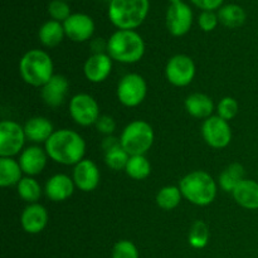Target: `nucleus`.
<instances>
[{
  "instance_id": "1",
  "label": "nucleus",
  "mask_w": 258,
  "mask_h": 258,
  "mask_svg": "<svg viewBox=\"0 0 258 258\" xmlns=\"http://www.w3.org/2000/svg\"><path fill=\"white\" fill-rule=\"evenodd\" d=\"M44 145L48 158L62 165H76L86 154L83 138L70 128L54 131Z\"/></svg>"
},
{
  "instance_id": "2",
  "label": "nucleus",
  "mask_w": 258,
  "mask_h": 258,
  "mask_svg": "<svg viewBox=\"0 0 258 258\" xmlns=\"http://www.w3.org/2000/svg\"><path fill=\"white\" fill-rule=\"evenodd\" d=\"M145 53V43L135 30L118 29L107 40V54L112 60L126 64L139 62Z\"/></svg>"
},
{
  "instance_id": "3",
  "label": "nucleus",
  "mask_w": 258,
  "mask_h": 258,
  "mask_svg": "<svg viewBox=\"0 0 258 258\" xmlns=\"http://www.w3.org/2000/svg\"><path fill=\"white\" fill-rule=\"evenodd\" d=\"M181 194L194 206L206 207L217 197V183L207 171L196 170L186 174L179 183Z\"/></svg>"
},
{
  "instance_id": "4",
  "label": "nucleus",
  "mask_w": 258,
  "mask_h": 258,
  "mask_svg": "<svg viewBox=\"0 0 258 258\" xmlns=\"http://www.w3.org/2000/svg\"><path fill=\"white\" fill-rule=\"evenodd\" d=\"M149 13V0H111L108 18L118 29L134 30L140 27Z\"/></svg>"
},
{
  "instance_id": "5",
  "label": "nucleus",
  "mask_w": 258,
  "mask_h": 258,
  "mask_svg": "<svg viewBox=\"0 0 258 258\" xmlns=\"http://www.w3.org/2000/svg\"><path fill=\"white\" fill-rule=\"evenodd\" d=\"M23 81L33 87H43L53 77V62L50 55L42 49H30L19 62Z\"/></svg>"
},
{
  "instance_id": "6",
  "label": "nucleus",
  "mask_w": 258,
  "mask_h": 258,
  "mask_svg": "<svg viewBox=\"0 0 258 258\" xmlns=\"http://www.w3.org/2000/svg\"><path fill=\"white\" fill-rule=\"evenodd\" d=\"M154 130L149 122L135 120L123 128L120 136L121 146L130 156L145 155L154 144Z\"/></svg>"
},
{
  "instance_id": "7",
  "label": "nucleus",
  "mask_w": 258,
  "mask_h": 258,
  "mask_svg": "<svg viewBox=\"0 0 258 258\" xmlns=\"http://www.w3.org/2000/svg\"><path fill=\"white\" fill-rule=\"evenodd\" d=\"M148 85L143 76L128 73L123 76L117 86V98L126 107H136L145 100Z\"/></svg>"
},
{
  "instance_id": "8",
  "label": "nucleus",
  "mask_w": 258,
  "mask_h": 258,
  "mask_svg": "<svg viewBox=\"0 0 258 258\" xmlns=\"http://www.w3.org/2000/svg\"><path fill=\"white\" fill-rule=\"evenodd\" d=\"M25 136L24 126L15 121L4 120L0 122V156L13 158L24 148Z\"/></svg>"
},
{
  "instance_id": "9",
  "label": "nucleus",
  "mask_w": 258,
  "mask_h": 258,
  "mask_svg": "<svg viewBox=\"0 0 258 258\" xmlns=\"http://www.w3.org/2000/svg\"><path fill=\"white\" fill-rule=\"evenodd\" d=\"M70 113L76 123L81 126L96 125L100 118V106L88 93H78L71 98Z\"/></svg>"
},
{
  "instance_id": "10",
  "label": "nucleus",
  "mask_w": 258,
  "mask_h": 258,
  "mask_svg": "<svg viewBox=\"0 0 258 258\" xmlns=\"http://www.w3.org/2000/svg\"><path fill=\"white\" fill-rule=\"evenodd\" d=\"M166 80L176 87L190 85L196 76V63L189 55L176 54L168 60L165 67Z\"/></svg>"
},
{
  "instance_id": "11",
  "label": "nucleus",
  "mask_w": 258,
  "mask_h": 258,
  "mask_svg": "<svg viewBox=\"0 0 258 258\" xmlns=\"http://www.w3.org/2000/svg\"><path fill=\"white\" fill-rule=\"evenodd\" d=\"M202 135L206 143L213 149L227 148L232 140V130L228 121L223 120L218 115L204 120Z\"/></svg>"
},
{
  "instance_id": "12",
  "label": "nucleus",
  "mask_w": 258,
  "mask_h": 258,
  "mask_svg": "<svg viewBox=\"0 0 258 258\" xmlns=\"http://www.w3.org/2000/svg\"><path fill=\"white\" fill-rule=\"evenodd\" d=\"M193 24V12L185 3L170 4L166 10V28L174 37H183Z\"/></svg>"
},
{
  "instance_id": "13",
  "label": "nucleus",
  "mask_w": 258,
  "mask_h": 258,
  "mask_svg": "<svg viewBox=\"0 0 258 258\" xmlns=\"http://www.w3.org/2000/svg\"><path fill=\"white\" fill-rule=\"evenodd\" d=\"M64 33L73 42H86L91 39L95 32V23L93 19L83 13L71 14L66 22H63Z\"/></svg>"
},
{
  "instance_id": "14",
  "label": "nucleus",
  "mask_w": 258,
  "mask_h": 258,
  "mask_svg": "<svg viewBox=\"0 0 258 258\" xmlns=\"http://www.w3.org/2000/svg\"><path fill=\"white\" fill-rule=\"evenodd\" d=\"M73 181L80 190L85 193L93 191L100 184L101 174L97 165L90 159H83L73 169Z\"/></svg>"
},
{
  "instance_id": "15",
  "label": "nucleus",
  "mask_w": 258,
  "mask_h": 258,
  "mask_svg": "<svg viewBox=\"0 0 258 258\" xmlns=\"http://www.w3.org/2000/svg\"><path fill=\"white\" fill-rule=\"evenodd\" d=\"M112 71V58L107 54H92L83 66L86 78L92 83H101L107 80Z\"/></svg>"
},
{
  "instance_id": "16",
  "label": "nucleus",
  "mask_w": 258,
  "mask_h": 258,
  "mask_svg": "<svg viewBox=\"0 0 258 258\" xmlns=\"http://www.w3.org/2000/svg\"><path fill=\"white\" fill-rule=\"evenodd\" d=\"M70 83L64 76L54 75L42 87V98L44 103L49 107H58L64 102L67 97Z\"/></svg>"
},
{
  "instance_id": "17",
  "label": "nucleus",
  "mask_w": 258,
  "mask_h": 258,
  "mask_svg": "<svg viewBox=\"0 0 258 258\" xmlns=\"http://www.w3.org/2000/svg\"><path fill=\"white\" fill-rule=\"evenodd\" d=\"M48 212L42 204H29L20 216V224L27 233H40L47 227Z\"/></svg>"
},
{
  "instance_id": "18",
  "label": "nucleus",
  "mask_w": 258,
  "mask_h": 258,
  "mask_svg": "<svg viewBox=\"0 0 258 258\" xmlns=\"http://www.w3.org/2000/svg\"><path fill=\"white\" fill-rule=\"evenodd\" d=\"M47 158L45 149H42L40 146H29L22 151L18 161L22 166L23 173L27 174V176H35L44 170Z\"/></svg>"
},
{
  "instance_id": "19",
  "label": "nucleus",
  "mask_w": 258,
  "mask_h": 258,
  "mask_svg": "<svg viewBox=\"0 0 258 258\" xmlns=\"http://www.w3.org/2000/svg\"><path fill=\"white\" fill-rule=\"evenodd\" d=\"M75 186V181L68 175L55 174L47 180L44 191L45 196L52 202H64L72 197Z\"/></svg>"
},
{
  "instance_id": "20",
  "label": "nucleus",
  "mask_w": 258,
  "mask_h": 258,
  "mask_svg": "<svg viewBox=\"0 0 258 258\" xmlns=\"http://www.w3.org/2000/svg\"><path fill=\"white\" fill-rule=\"evenodd\" d=\"M233 199L242 208L249 211L258 209V183L251 179H243L234 189Z\"/></svg>"
},
{
  "instance_id": "21",
  "label": "nucleus",
  "mask_w": 258,
  "mask_h": 258,
  "mask_svg": "<svg viewBox=\"0 0 258 258\" xmlns=\"http://www.w3.org/2000/svg\"><path fill=\"white\" fill-rule=\"evenodd\" d=\"M24 131L27 140L34 144H45L48 139L52 136V134L54 133V128H53L52 122L48 118L37 116V117L29 118L25 122Z\"/></svg>"
},
{
  "instance_id": "22",
  "label": "nucleus",
  "mask_w": 258,
  "mask_h": 258,
  "mask_svg": "<svg viewBox=\"0 0 258 258\" xmlns=\"http://www.w3.org/2000/svg\"><path fill=\"white\" fill-rule=\"evenodd\" d=\"M185 110L193 117L207 120L208 117L213 116V100L206 93H191L185 100Z\"/></svg>"
},
{
  "instance_id": "23",
  "label": "nucleus",
  "mask_w": 258,
  "mask_h": 258,
  "mask_svg": "<svg viewBox=\"0 0 258 258\" xmlns=\"http://www.w3.org/2000/svg\"><path fill=\"white\" fill-rule=\"evenodd\" d=\"M23 170L19 161L13 158H0V185L7 186L18 185L23 179Z\"/></svg>"
},
{
  "instance_id": "24",
  "label": "nucleus",
  "mask_w": 258,
  "mask_h": 258,
  "mask_svg": "<svg viewBox=\"0 0 258 258\" xmlns=\"http://www.w3.org/2000/svg\"><path fill=\"white\" fill-rule=\"evenodd\" d=\"M64 28L63 24H60V22L57 20H48L44 24L40 27L39 33H38V37H39L40 43H42L44 47L53 48L57 47L60 42L64 38Z\"/></svg>"
},
{
  "instance_id": "25",
  "label": "nucleus",
  "mask_w": 258,
  "mask_h": 258,
  "mask_svg": "<svg viewBox=\"0 0 258 258\" xmlns=\"http://www.w3.org/2000/svg\"><path fill=\"white\" fill-rule=\"evenodd\" d=\"M218 19L224 27L239 28L246 22V12L242 7L237 4H227L218 9Z\"/></svg>"
},
{
  "instance_id": "26",
  "label": "nucleus",
  "mask_w": 258,
  "mask_h": 258,
  "mask_svg": "<svg viewBox=\"0 0 258 258\" xmlns=\"http://www.w3.org/2000/svg\"><path fill=\"white\" fill-rule=\"evenodd\" d=\"M244 179V168L239 163L227 166L219 175V185L227 193H233L239 183Z\"/></svg>"
},
{
  "instance_id": "27",
  "label": "nucleus",
  "mask_w": 258,
  "mask_h": 258,
  "mask_svg": "<svg viewBox=\"0 0 258 258\" xmlns=\"http://www.w3.org/2000/svg\"><path fill=\"white\" fill-rule=\"evenodd\" d=\"M181 198H183V194L179 186L168 185L158 191L155 201L159 208L164 211H173L180 204Z\"/></svg>"
},
{
  "instance_id": "28",
  "label": "nucleus",
  "mask_w": 258,
  "mask_h": 258,
  "mask_svg": "<svg viewBox=\"0 0 258 258\" xmlns=\"http://www.w3.org/2000/svg\"><path fill=\"white\" fill-rule=\"evenodd\" d=\"M125 171L134 180H144L151 174L150 161L145 155L130 156Z\"/></svg>"
},
{
  "instance_id": "29",
  "label": "nucleus",
  "mask_w": 258,
  "mask_h": 258,
  "mask_svg": "<svg viewBox=\"0 0 258 258\" xmlns=\"http://www.w3.org/2000/svg\"><path fill=\"white\" fill-rule=\"evenodd\" d=\"M17 190L20 198L29 204L37 203L40 199V196H42L40 184L33 176H25V178H23L18 183Z\"/></svg>"
},
{
  "instance_id": "30",
  "label": "nucleus",
  "mask_w": 258,
  "mask_h": 258,
  "mask_svg": "<svg viewBox=\"0 0 258 258\" xmlns=\"http://www.w3.org/2000/svg\"><path fill=\"white\" fill-rule=\"evenodd\" d=\"M189 244L196 249H202L208 244L209 228L203 221L194 222L188 236Z\"/></svg>"
},
{
  "instance_id": "31",
  "label": "nucleus",
  "mask_w": 258,
  "mask_h": 258,
  "mask_svg": "<svg viewBox=\"0 0 258 258\" xmlns=\"http://www.w3.org/2000/svg\"><path fill=\"white\" fill-rule=\"evenodd\" d=\"M130 159V155L122 149V146L116 148L113 150L105 153V163L112 170H125L127 161Z\"/></svg>"
},
{
  "instance_id": "32",
  "label": "nucleus",
  "mask_w": 258,
  "mask_h": 258,
  "mask_svg": "<svg viewBox=\"0 0 258 258\" xmlns=\"http://www.w3.org/2000/svg\"><path fill=\"white\" fill-rule=\"evenodd\" d=\"M238 108L239 106L236 98L223 97L217 105V113L223 120L229 121L236 117V115L238 113Z\"/></svg>"
},
{
  "instance_id": "33",
  "label": "nucleus",
  "mask_w": 258,
  "mask_h": 258,
  "mask_svg": "<svg viewBox=\"0 0 258 258\" xmlns=\"http://www.w3.org/2000/svg\"><path fill=\"white\" fill-rule=\"evenodd\" d=\"M112 258H139V251L135 244L127 239L116 242L112 248Z\"/></svg>"
},
{
  "instance_id": "34",
  "label": "nucleus",
  "mask_w": 258,
  "mask_h": 258,
  "mask_svg": "<svg viewBox=\"0 0 258 258\" xmlns=\"http://www.w3.org/2000/svg\"><path fill=\"white\" fill-rule=\"evenodd\" d=\"M48 13L53 20L66 22L71 17V8L64 0H53L48 5Z\"/></svg>"
},
{
  "instance_id": "35",
  "label": "nucleus",
  "mask_w": 258,
  "mask_h": 258,
  "mask_svg": "<svg viewBox=\"0 0 258 258\" xmlns=\"http://www.w3.org/2000/svg\"><path fill=\"white\" fill-rule=\"evenodd\" d=\"M218 15L213 12H202L198 18V24L204 32H212L218 25Z\"/></svg>"
},
{
  "instance_id": "36",
  "label": "nucleus",
  "mask_w": 258,
  "mask_h": 258,
  "mask_svg": "<svg viewBox=\"0 0 258 258\" xmlns=\"http://www.w3.org/2000/svg\"><path fill=\"white\" fill-rule=\"evenodd\" d=\"M96 128L98 130V133L103 134L106 136H110L116 130V122L112 116L101 115L97 122H96Z\"/></svg>"
},
{
  "instance_id": "37",
  "label": "nucleus",
  "mask_w": 258,
  "mask_h": 258,
  "mask_svg": "<svg viewBox=\"0 0 258 258\" xmlns=\"http://www.w3.org/2000/svg\"><path fill=\"white\" fill-rule=\"evenodd\" d=\"M196 7L201 8L203 12H213L214 9H219L223 4V0H190Z\"/></svg>"
},
{
  "instance_id": "38",
  "label": "nucleus",
  "mask_w": 258,
  "mask_h": 258,
  "mask_svg": "<svg viewBox=\"0 0 258 258\" xmlns=\"http://www.w3.org/2000/svg\"><path fill=\"white\" fill-rule=\"evenodd\" d=\"M90 49L92 50L93 54L107 53V40H105L103 38H96V39L91 40Z\"/></svg>"
},
{
  "instance_id": "39",
  "label": "nucleus",
  "mask_w": 258,
  "mask_h": 258,
  "mask_svg": "<svg viewBox=\"0 0 258 258\" xmlns=\"http://www.w3.org/2000/svg\"><path fill=\"white\" fill-rule=\"evenodd\" d=\"M120 146H121L120 139L115 138V136H112V135L106 136L102 141V149L105 153H107V151H110V150H113V149H116V148H120Z\"/></svg>"
},
{
  "instance_id": "40",
  "label": "nucleus",
  "mask_w": 258,
  "mask_h": 258,
  "mask_svg": "<svg viewBox=\"0 0 258 258\" xmlns=\"http://www.w3.org/2000/svg\"><path fill=\"white\" fill-rule=\"evenodd\" d=\"M183 2V0H169V3H170V4H179V3H181Z\"/></svg>"
}]
</instances>
